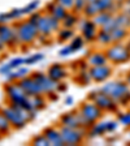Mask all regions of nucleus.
<instances>
[{
	"label": "nucleus",
	"instance_id": "nucleus-21",
	"mask_svg": "<svg viewBox=\"0 0 130 146\" xmlns=\"http://www.w3.org/2000/svg\"><path fill=\"white\" fill-rule=\"evenodd\" d=\"M25 65V58H21V56H17V58H13L8 61V63L3 64V65H0V74H8L11 70L16 69V68H20Z\"/></svg>",
	"mask_w": 130,
	"mask_h": 146
},
{
	"label": "nucleus",
	"instance_id": "nucleus-30",
	"mask_svg": "<svg viewBox=\"0 0 130 146\" xmlns=\"http://www.w3.org/2000/svg\"><path fill=\"white\" fill-rule=\"evenodd\" d=\"M12 129L13 128H12V125H11V123L8 121V119L5 117V115H4V113L1 112V110H0V134L5 136V134H8Z\"/></svg>",
	"mask_w": 130,
	"mask_h": 146
},
{
	"label": "nucleus",
	"instance_id": "nucleus-20",
	"mask_svg": "<svg viewBox=\"0 0 130 146\" xmlns=\"http://www.w3.org/2000/svg\"><path fill=\"white\" fill-rule=\"evenodd\" d=\"M104 133H109V121H96L94 125H91L87 129V134L90 138L102 136Z\"/></svg>",
	"mask_w": 130,
	"mask_h": 146
},
{
	"label": "nucleus",
	"instance_id": "nucleus-22",
	"mask_svg": "<svg viewBox=\"0 0 130 146\" xmlns=\"http://www.w3.org/2000/svg\"><path fill=\"white\" fill-rule=\"evenodd\" d=\"M30 74V70H29V67L27 65H22L20 68H16V69L11 70L8 74H5V80L7 81H20L21 78L29 76Z\"/></svg>",
	"mask_w": 130,
	"mask_h": 146
},
{
	"label": "nucleus",
	"instance_id": "nucleus-10",
	"mask_svg": "<svg viewBox=\"0 0 130 146\" xmlns=\"http://www.w3.org/2000/svg\"><path fill=\"white\" fill-rule=\"evenodd\" d=\"M31 77L38 82V85L42 88L43 93L44 95L49 94L52 91H57L59 89V84L60 82L57 81H53L51 77L47 74V73H43V72H33L31 73Z\"/></svg>",
	"mask_w": 130,
	"mask_h": 146
},
{
	"label": "nucleus",
	"instance_id": "nucleus-5",
	"mask_svg": "<svg viewBox=\"0 0 130 146\" xmlns=\"http://www.w3.org/2000/svg\"><path fill=\"white\" fill-rule=\"evenodd\" d=\"M77 110L83 116V119L86 120L88 127H91V125H94L96 121H99L100 119H102V116H103V110H100L94 102H91L88 99L86 102H82Z\"/></svg>",
	"mask_w": 130,
	"mask_h": 146
},
{
	"label": "nucleus",
	"instance_id": "nucleus-16",
	"mask_svg": "<svg viewBox=\"0 0 130 146\" xmlns=\"http://www.w3.org/2000/svg\"><path fill=\"white\" fill-rule=\"evenodd\" d=\"M44 12L46 13H49V15L55 16L57 20L63 21L64 18H65V16L68 15V12H69V11H68L65 7L61 5V4H59V3H56L55 0H52V1H49V3L46 4Z\"/></svg>",
	"mask_w": 130,
	"mask_h": 146
},
{
	"label": "nucleus",
	"instance_id": "nucleus-39",
	"mask_svg": "<svg viewBox=\"0 0 130 146\" xmlns=\"http://www.w3.org/2000/svg\"><path fill=\"white\" fill-rule=\"evenodd\" d=\"M72 54H74V50L70 47V44L63 47V48L59 51V56H60V58H68V56H70Z\"/></svg>",
	"mask_w": 130,
	"mask_h": 146
},
{
	"label": "nucleus",
	"instance_id": "nucleus-12",
	"mask_svg": "<svg viewBox=\"0 0 130 146\" xmlns=\"http://www.w3.org/2000/svg\"><path fill=\"white\" fill-rule=\"evenodd\" d=\"M17 82L20 84V86L24 89V91L26 93L27 95H29V97L44 94V93H43V90H42V88H40V86L38 85V82H36L35 80L31 77V74L24 77V78H21L20 81H17Z\"/></svg>",
	"mask_w": 130,
	"mask_h": 146
},
{
	"label": "nucleus",
	"instance_id": "nucleus-41",
	"mask_svg": "<svg viewBox=\"0 0 130 146\" xmlns=\"http://www.w3.org/2000/svg\"><path fill=\"white\" fill-rule=\"evenodd\" d=\"M118 121L125 127H130V112L126 113H120L118 115Z\"/></svg>",
	"mask_w": 130,
	"mask_h": 146
},
{
	"label": "nucleus",
	"instance_id": "nucleus-31",
	"mask_svg": "<svg viewBox=\"0 0 130 146\" xmlns=\"http://www.w3.org/2000/svg\"><path fill=\"white\" fill-rule=\"evenodd\" d=\"M95 40H96L98 43H100V44H109V43H112L111 33L103 30V29H100V30L98 31V35H96V39Z\"/></svg>",
	"mask_w": 130,
	"mask_h": 146
},
{
	"label": "nucleus",
	"instance_id": "nucleus-11",
	"mask_svg": "<svg viewBox=\"0 0 130 146\" xmlns=\"http://www.w3.org/2000/svg\"><path fill=\"white\" fill-rule=\"evenodd\" d=\"M79 30H81V35L85 38L86 42H94L96 39V35H98V29L96 24L92 21V18H82L79 20Z\"/></svg>",
	"mask_w": 130,
	"mask_h": 146
},
{
	"label": "nucleus",
	"instance_id": "nucleus-7",
	"mask_svg": "<svg viewBox=\"0 0 130 146\" xmlns=\"http://www.w3.org/2000/svg\"><path fill=\"white\" fill-rule=\"evenodd\" d=\"M0 110H1V112L5 115V117L8 119V121L11 123L12 128L16 129V131H20V129L25 128L26 124L29 123L26 120V117H25L17 108H15L11 103L5 104V106H3V107H0Z\"/></svg>",
	"mask_w": 130,
	"mask_h": 146
},
{
	"label": "nucleus",
	"instance_id": "nucleus-37",
	"mask_svg": "<svg viewBox=\"0 0 130 146\" xmlns=\"http://www.w3.org/2000/svg\"><path fill=\"white\" fill-rule=\"evenodd\" d=\"M115 18L120 27H125V29H129L130 27V17L126 13H120V15L115 16Z\"/></svg>",
	"mask_w": 130,
	"mask_h": 146
},
{
	"label": "nucleus",
	"instance_id": "nucleus-18",
	"mask_svg": "<svg viewBox=\"0 0 130 146\" xmlns=\"http://www.w3.org/2000/svg\"><path fill=\"white\" fill-rule=\"evenodd\" d=\"M86 61L90 67H98V65H106L108 64V58H107L106 52L100 51H91L86 56Z\"/></svg>",
	"mask_w": 130,
	"mask_h": 146
},
{
	"label": "nucleus",
	"instance_id": "nucleus-15",
	"mask_svg": "<svg viewBox=\"0 0 130 146\" xmlns=\"http://www.w3.org/2000/svg\"><path fill=\"white\" fill-rule=\"evenodd\" d=\"M47 74L51 77L53 81L61 82L63 80L67 78L68 76V69L65 65L60 63H53L52 65H49L48 69H47Z\"/></svg>",
	"mask_w": 130,
	"mask_h": 146
},
{
	"label": "nucleus",
	"instance_id": "nucleus-6",
	"mask_svg": "<svg viewBox=\"0 0 130 146\" xmlns=\"http://www.w3.org/2000/svg\"><path fill=\"white\" fill-rule=\"evenodd\" d=\"M87 99L91 100V102H94L103 111H116L117 110V102L100 90L90 91L87 95Z\"/></svg>",
	"mask_w": 130,
	"mask_h": 146
},
{
	"label": "nucleus",
	"instance_id": "nucleus-32",
	"mask_svg": "<svg viewBox=\"0 0 130 146\" xmlns=\"http://www.w3.org/2000/svg\"><path fill=\"white\" fill-rule=\"evenodd\" d=\"M39 5H40V0H31V1H29L25 7H22L24 15L29 16V15H31V13L36 12V9L39 8Z\"/></svg>",
	"mask_w": 130,
	"mask_h": 146
},
{
	"label": "nucleus",
	"instance_id": "nucleus-45",
	"mask_svg": "<svg viewBox=\"0 0 130 146\" xmlns=\"http://www.w3.org/2000/svg\"><path fill=\"white\" fill-rule=\"evenodd\" d=\"M64 102H65V104H67V106H72V104L74 103V98H73L72 95H68V97L65 98V100H64Z\"/></svg>",
	"mask_w": 130,
	"mask_h": 146
},
{
	"label": "nucleus",
	"instance_id": "nucleus-40",
	"mask_svg": "<svg viewBox=\"0 0 130 146\" xmlns=\"http://www.w3.org/2000/svg\"><path fill=\"white\" fill-rule=\"evenodd\" d=\"M9 13H11V16H12L13 21H17L18 18H21L24 15V11H22V8H13L9 11Z\"/></svg>",
	"mask_w": 130,
	"mask_h": 146
},
{
	"label": "nucleus",
	"instance_id": "nucleus-38",
	"mask_svg": "<svg viewBox=\"0 0 130 146\" xmlns=\"http://www.w3.org/2000/svg\"><path fill=\"white\" fill-rule=\"evenodd\" d=\"M86 4H87V0H74V5H73V12L74 13H83V9H85Z\"/></svg>",
	"mask_w": 130,
	"mask_h": 146
},
{
	"label": "nucleus",
	"instance_id": "nucleus-13",
	"mask_svg": "<svg viewBox=\"0 0 130 146\" xmlns=\"http://www.w3.org/2000/svg\"><path fill=\"white\" fill-rule=\"evenodd\" d=\"M59 125H64V127H69V128H83L82 127L79 111L76 110V111L63 113L60 116V119H59Z\"/></svg>",
	"mask_w": 130,
	"mask_h": 146
},
{
	"label": "nucleus",
	"instance_id": "nucleus-44",
	"mask_svg": "<svg viewBox=\"0 0 130 146\" xmlns=\"http://www.w3.org/2000/svg\"><path fill=\"white\" fill-rule=\"evenodd\" d=\"M42 15H43V13H40V12H38V11H36V12L29 15V18H27V20H29L30 22H33L34 25H36V24H38V21H39V18L42 17Z\"/></svg>",
	"mask_w": 130,
	"mask_h": 146
},
{
	"label": "nucleus",
	"instance_id": "nucleus-43",
	"mask_svg": "<svg viewBox=\"0 0 130 146\" xmlns=\"http://www.w3.org/2000/svg\"><path fill=\"white\" fill-rule=\"evenodd\" d=\"M56 3L61 4L63 7L68 9V11H73V5H74V0H55Z\"/></svg>",
	"mask_w": 130,
	"mask_h": 146
},
{
	"label": "nucleus",
	"instance_id": "nucleus-3",
	"mask_svg": "<svg viewBox=\"0 0 130 146\" xmlns=\"http://www.w3.org/2000/svg\"><path fill=\"white\" fill-rule=\"evenodd\" d=\"M99 90L106 93L107 95H109V97L112 98V99H115L117 103L118 102H126L130 98L129 85L122 81L106 82Z\"/></svg>",
	"mask_w": 130,
	"mask_h": 146
},
{
	"label": "nucleus",
	"instance_id": "nucleus-25",
	"mask_svg": "<svg viewBox=\"0 0 130 146\" xmlns=\"http://www.w3.org/2000/svg\"><path fill=\"white\" fill-rule=\"evenodd\" d=\"M30 99H31V104H33L35 111L43 110L47 106V95H44V94L34 95V97H30Z\"/></svg>",
	"mask_w": 130,
	"mask_h": 146
},
{
	"label": "nucleus",
	"instance_id": "nucleus-27",
	"mask_svg": "<svg viewBox=\"0 0 130 146\" xmlns=\"http://www.w3.org/2000/svg\"><path fill=\"white\" fill-rule=\"evenodd\" d=\"M56 35H57V39L60 40V42H65V40H72V38L76 35V34H74V30H73L72 27L61 26V29L56 33Z\"/></svg>",
	"mask_w": 130,
	"mask_h": 146
},
{
	"label": "nucleus",
	"instance_id": "nucleus-1",
	"mask_svg": "<svg viewBox=\"0 0 130 146\" xmlns=\"http://www.w3.org/2000/svg\"><path fill=\"white\" fill-rule=\"evenodd\" d=\"M3 90H4V94H5L7 98V102L8 103H12V104H18L21 106L22 108L30 111V112H38L35 111L31 104V99L30 97L26 94L24 91V89L20 86L17 81H8L4 84L3 86Z\"/></svg>",
	"mask_w": 130,
	"mask_h": 146
},
{
	"label": "nucleus",
	"instance_id": "nucleus-36",
	"mask_svg": "<svg viewBox=\"0 0 130 146\" xmlns=\"http://www.w3.org/2000/svg\"><path fill=\"white\" fill-rule=\"evenodd\" d=\"M85 38L82 35H74L72 38V40H70V47H72L73 50H74V52H77V51H79V50L85 46Z\"/></svg>",
	"mask_w": 130,
	"mask_h": 146
},
{
	"label": "nucleus",
	"instance_id": "nucleus-47",
	"mask_svg": "<svg viewBox=\"0 0 130 146\" xmlns=\"http://www.w3.org/2000/svg\"><path fill=\"white\" fill-rule=\"evenodd\" d=\"M126 81H127V85H130V73L127 74V78H126Z\"/></svg>",
	"mask_w": 130,
	"mask_h": 146
},
{
	"label": "nucleus",
	"instance_id": "nucleus-33",
	"mask_svg": "<svg viewBox=\"0 0 130 146\" xmlns=\"http://www.w3.org/2000/svg\"><path fill=\"white\" fill-rule=\"evenodd\" d=\"M98 8L100 12H112L113 7H115V0H96Z\"/></svg>",
	"mask_w": 130,
	"mask_h": 146
},
{
	"label": "nucleus",
	"instance_id": "nucleus-29",
	"mask_svg": "<svg viewBox=\"0 0 130 146\" xmlns=\"http://www.w3.org/2000/svg\"><path fill=\"white\" fill-rule=\"evenodd\" d=\"M99 8H98V4L96 1H91V3H87L85 7V9H83V15H85V17L87 18H92L94 16H96L98 13H99Z\"/></svg>",
	"mask_w": 130,
	"mask_h": 146
},
{
	"label": "nucleus",
	"instance_id": "nucleus-46",
	"mask_svg": "<svg viewBox=\"0 0 130 146\" xmlns=\"http://www.w3.org/2000/svg\"><path fill=\"white\" fill-rule=\"evenodd\" d=\"M8 48V47H7L5 44H4V42L1 39H0V52H3V51H5V50Z\"/></svg>",
	"mask_w": 130,
	"mask_h": 146
},
{
	"label": "nucleus",
	"instance_id": "nucleus-17",
	"mask_svg": "<svg viewBox=\"0 0 130 146\" xmlns=\"http://www.w3.org/2000/svg\"><path fill=\"white\" fill-rule=\"evenodd\" d=\"M43 134L47 137V140L49 141L52 146H64V140L61 137L60 133V128H56V127H47L43 131Z\"/></svg>",
	"mask_w": 130,
	"mask_h": 146
},
{
	"label": "nucleus",
	"instance_id": "nucleus-50",
	"mask_svg": "<svg viewBox=\"0 0 130 146\" xmlns=\"http://www.w3.org/2000/svg\"><path fill=\"white\" fill-rule=\"evenodd\" d=\"M0 137H1V134H0Z\"/></svg>",
	"mask_w": 130,
	"mask_h": 146
},
{
	"label": "nucleus",
	"instance_id": "nucleus-49",
	"mask_svg": "<svg viewBox=\"0 0 130 146\" xmlns=\"http://www.w3.org/2000/svg\"><path fill=\"white\" fill-rule=\"evenodd\" d=\"M91 1H96V0H87V3H91Z\"/></svg>",
	"mask_w": 130,
	"mask_h": 146
},
{
	"label": "nucleus",
	"instance_id": "nucleus-26",
	"mask_svg": "<svg viewBox=\"0 0 130 146\" xmlns=\"http://www.w3.org/2000/svg\"><path fill=\"white\" fill-rule=\"evenodd\" d=\"M79 22L78 20V15L77 13H74L73 11H69L68 12V15L65 16V18H64L63 21H61V25H63L64 27H74Z\"/></svg>",
	"mask_w": 130,
	"mask_h": 146
},
{
	"label": "nucleus",
	"instance_id": "nucleus-23",
	"mask_svg": "<svg viewBox=\"0 0 130 146\" xmlns=\"http://www.w3.org/2000/svg\"><path fill=\"white\" fill-rule=\"evenodd\" d=\"M112 17H113V15L111 12H108V11H107V12H99L96 16L92 17V21L96 24L98 27H103Z\"/></svg>",
	"mask_w": 130,
	"mask_h": 146
},
{
	"label": "nucleus",
	"instance_id": "nucleus-14",
	"mask_svg": "<svg viewBox=\"0 0 130 146\" xmlns=\"http://www.w3.org/2000/svg\"><path fill=\"white\" fill-rule=\"evenodd\" d=\"M88 72H90V76L94 82H104L112 74V69H111V67H108V64L98 65V67H90Z\"/></svg>",
	"mask_w": 130,
	"mask_h": 146
},
{
	"label": "nucleus",
	"instance_id": "nucleus-19",
	"mask_svg": "<svg viewBox=\"0 0 130 146\" xmlns=\"http://www.w3.org/2000/svg\"><path fill=\"white\" fill-rule=\"evenodd\" d=\"M36 27H38V31H39L40 35H44V36H47V38H49L52 34H55L53 29H52V26H51V22H49L48 15L46 12H43L42 17L39 18V21L36 24Z\"/></svg>",
	"mask_w": 130,
	"mask_h": 146
},
{
	"label": "nucleus",
	"instance_id": "nucleus-9",
	"mask_svg": "<svg viewBox=\"0 0 130 146\" xmlns=\"http://www.w3.org/2000/svg\"><path fill=\"white\" fill-rule=\"evenodd\" d=\"M0 39L3 40L8 48H16L20 46L15 24H0Z\"/></svg>",
	"mask_w": 130,
	"mask_h": 146
},
{
	"label": "nucleus",
	"instance_id": "nucleus-34",
	"mask_svg": "<svg viewBox=\"0 0 130 146\" xmlns=\"http://www.w3.org/2000/svg\"><path fill=\"white\" fill-rule=\"evenodd\" d=\"M30 143H31V145H34V146H51L49 141L47 140V137H46L43 133L35 134V136L31 138Z\"/></svg>",
	"mask_w": 130,
	"mask_h": 146
},
{
	"label": "nucleus",
	"instance_id": "nucleus-24",
	"mask_svg": "<svg viewBox=\"0 0 130 146\" xmlns=\"http://www.w3.org/2000/svg\"><path fill=\"white\" fill-rule=\"evenodd\" d=\"M76 81L78 82L79 85H88L91 84L92 78L90 76V72H88V68L87 69H78L77 70V76H76Z\"/></svg>",
	"mask_w": 130,
	"mask_h": 146
},
{
	"label": "nucleus",
	"instance_id": "nucleus-35",
	"mask_svg": "<svg viewBox=\"0 0 130 146\" xmlns=\"http://www.w3.org/2000/svg\"><path fill=\"white\" fill-rule=\"evenodd\" d=\"M43 59H44V54H42V52H35V54L25 58V65L30 67V65H34V64H38L39 61H42Z\"/></svg>",
	"mask_w": 130,
	"mask_h": 146
},
{
	"label": "nucleus",
	"instance_id": "nucleus-48",
	"mask_svg": "<svg viewBox=\"0 0 130 146\" xmlns=\"http://www.w3.org/2000/svg\"><path fill=\"white\" fill-rule=\"evenodd\" d=\"M126 15H127V16H129V17H130V8H129V9H127V11H126Z\"/></svg>",
	"mask_w": 130,
	"mask_h": 146
},
{
	"label": "nucleus",
	"instance_id": "nucleus-28",
	"mask_svg": "<svg viewBox=\"0 0 130 146\" xmlns=\"http://www.w3.org/2000/svg\"><path fill=\"white\" fill-rule=\"evenodd\" d=\"M127 34V29H125V27H116V29H113L112 31H111V38H112V43H118L120 40H122L126 36Z\"/></svg>",
	"mask_w": 130,
	"mask_h": 146
},
{
	"label": "nucleus",
	"instance_id": "nucleus-2",
	"mask_svg": "<svg viewBox=\"0 0 130 146\" xmlns=\"http://www.w3.org/2000/svg\"><path fill=\"white\" fill-rule=\"evenodd\" d=\"M15 26L16 31H17V38L18 42H20V46L33 44L39 36V31H38L36 25H34L29 20H22V21L17 20L15 22Z\"/></svg>",
	"mask_w": 130,
	"mask_h": 146
},
{
	"label": "nucleus",
	"instance_id": "nucleus-8",
	"mask_svg": "<svg viewBox=\"0 0 130 146\" xmlns=\"http://www.w3.org/2000/svg\"><path fill=\"white\" fill-rule=\"evenodd\" d=\"M104 52H106L108 60L115 64L126 63L130 59V50L127 48L126 46L120 44V43H115L113 46L108 47Z\"/></svg>",
	"mask_w": 130,
	"mask_h": 146
},
{
	"label": "nucleus",
	"instance_id": "nucleus-42",
	"mask_svg": "<svg viewBox=\"0 0 130 146\" xmlns=\"http://www.w3.org/2000/svg\"><path fill=\"white\" fill-rule=\"evenodd\" d=\"M13 21V18L12 16H11V13L8 12H3V13H0V24H9V22H12Z\"/></svg>",
	"mask_w": 130,
	"mask_h": 146
},
{
	"label": "nucleus",
	"instance_id": "nucleus-4",
	"mask_svg": "<svg viewBox=\"0 0 130 146\" xmlns=\"http://www.w3.org/2000/svg\"><path fill=\"white\" fill-rule=\"evenodd\" d=\"M59 128H60V133L64 140V143L67 146H74L82 143L85 141L86 134H87V129H85V128H69L64 127V125H59Z\"/></svg>",
	"mask_w": 130,
	"mask_h": 146
}]
</instances>
